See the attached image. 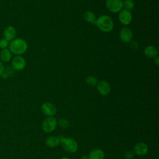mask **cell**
I'll use <instances>...</instances> for the list:
<instances>
[{"mask_svg":"<svg viewBox=\"0 0 159 159\" xmlns=\"http://www.w3.org/2000/svg\"><path fill=\"white\" fill-rule=\"evenodd\" d=\"M9 50L13 54L21 55L26 52L28 45L26 41L20 38L14 39L9 43Z\"/></svg>","mask_w":159,"mask_h":159,"instance_id":"cell-1","label":"cell"},{"mask_svg":"<svg viewBox=\"0 0 159 159\" xmlns=\"http://www.w3.org/2000/svg\"><path fill=\"white\" fill-rule=\"evenodd\" d=\"M96 25L99 30L104 32H111L114 27V22L112 18L107 15H102L96 19Z\"/></svg>","mask_w":159,"mask_h":159,"instance_id":"cell-2","label":"cell"},{"mask_svg":"<svg viewBox=\"0 0 159 159\" xmlns=\"http://www.w3.org/2000/svg\"><path fill=\"white\" fill-rule=\"evenodd\" d=\"M60 140V143L63 148L68 153H75L77 151L78 145L76 141L71 137H63Z\"/></svg>","mask_w":159,"mask_h":159,"instance_id":"cell-3","label":"cell"},{"mask_svg":"<svg viewBox=\"0 0 159 159\" xmlns=\"http://www.w3.org/2000/svg\"><path fill=\"white\" fill-rule=\"evenodd\" d=\"M57 121L54 117H47L42 124V127L45 132L50 133L53 132L57 127Z\"/></svg>","mask_w":159,"mask_h":159,"instance_id":"cell-4","label":"cell"},{"mask_svg":"<svg viewBox=\"0 0 159 159\" xmlns=\"http://www.w3.org/2000/svg\"><path fill=\"white\" fill-rule=\"evenodd\" d=\"M105 4L107 10L111 12H119L122 9V0H106Z\"/></svg>","mask_w":159,"mask_h":159,"instance_id":"cell-5","label":"cell"},{"mask_svg":"<svg viewBox=\"0 0 159 159\" xmlns=\"http://www.w3.org/2000/svg\"><path fill=\"white\" fill-rule=\"evenodd\" d=\"M26 65V61L21 55H17L12 60V68L14 70L20 71L24 69Z\"/></svg>","mask_w":159,"mask_h":159,"instance_id":"cell-6","label":"cell"},{"mask_svg":"<svg viewBox=\"0 0 159 159\" xmlns=\"http://www.w3.org/2000/svg\"><path fill=\"white\" fill-rule=\"evenodd\" d=\"M41 110L43 114L48 117H53L57 112L56 107L52 103L48 102L42 104Z\"/></svg>","mask_w":159,"mask_h":159,"instance_id":"cell-7","label":"cell"},{"mask_svg":"<svg viewBox=\"0 0 159 159\" xmlns=\"http://www.w3.org/2000/svg\"><path fill=\"white\" fill-rule=\"evenodd\" d=\"M118 18H119V22L122 24H123L124 25H127L132 21V15L130 11H127L125 9H123L119 12Z\"/></svg>","mask_w":159,"mask_h":159,"instance_id":"cell-8","label":"cell"},{"mask_svg":"<svg viewBox=\"0 0 159 159\" xmlns=\"http://www.w3.org/2000/svg\"><path fill=\"white\" fill-rule=\"evenodd\" d=\"M133 37V34L131 30L128 27H122L119 32V38L120 40L124 43H129Z\"/></svg>","mask_w":159,"mask_h":159,"instance_id":"cell-9","label":"cell"},{"mask_svg":"<svg viewBox=\"0 0 159 159\" xmlns=\"http://www.w3.org/2000/svg\"><path fill=\"white\" fill-rule=\"evenodd\" d=\"M96 87L98 91L102 96H107L111 92V86L106 81H100L98 83Z\"/></svg>","mask_w":159,"mask_h":159,"instance_id":"cell-10","label":"cell"},{"mask_svg":"<svg viewBox=\"0 0 159 159\" xmlns=\"http://www.w3.org/2000/svg\"><path fill=\"white\" fill-rule=\"evenodd\" d=\"M16 29L11 25L7 26L3 31L4 38L8 41H11L16 39Z\"/></svg>","mask_w":159,"mask_h":159,"instance_id":"cell-11","label":"cell"},{"mask_svg":"<svg viewBox=\"0 0 159 159\" xmlns=\"http://www.w3.org/2000/svg\"><path fill=\"white\" fill-rule=\"evenodd\" d=\"M134 153L139 156H143L146 155L148 152V147L143 142H139L135 145L134 148Z\"/></svg>","mask_w":159,"mask_h":159,"instance_id":"cell-12","label":"cell"},{"mask_svg":"<svg viewBox=\"0 0 159 159\" xmlns=\"http://www.w3.org/2000/svg\"><path fill=\"white\" fill-rule=\"evenodd\" d=\"M143 54L150 58H154L158 55L157 48L153 45H148L143 50Z\"/></svg>","mask_w":159,"mask_h":159,"instance_id":"cell-13","label":"cell"},{"mask_svg":"<svg viewBox=\"0 0 159 159\" xmlns=\"http://www.w3.org/2000/svg\"><path fill=\"white\" fill-rule=\"evenodd\" d=\"M104 153L100 148H95L91 150L88 155V159H104Z\"/></svg>","mask_w":159,"mask_h":159,"instance_id":"cell-14","label":"cell"},{"mask_svg":"<svg viewBox=\"0 0 159 159\" xmlns=\"http://www.w3.org/2000/svg\"><path fill=\"white\" fill-rule=\"evenodd\" d=\"M60 143V140L58 137L56 136H50L47 138L45 140L46 145L51 148L55 147L58 146Z\"/></svg>","mask_w":159,"mask_h":159,"instance_id":"cell-15","label":"cell"},{"mask_svg":"<svg viewBox=\"0 0 159 159\" xmlns=\"http://www.w3.org/2000/svg\"><path fill=\"white\" fill-rule=\"evenodd\" d=\"M12 53L9 49L5 48L1 51L0 52V60L2 62H8L11 60Z\"/></svg>","mask_w":159,"mask_h":159,"instance_id":"cell-16","label":"cell"},{"mask_svg":"<svg viewBox=\"0 0 159 159\" xmlns=\"http://www.w3.org/2000/svg\"><path fill=\"white\" fill-rule=\"evenodd\" d=\"M83 19L87 22L93 25H96V18L95 14L93 12L91 11L85 12L84 14H83Z\"/></svg>","mask_w":159,"mask_h":159,"instance_id":"cell-17","label":"cell"},{"mask_svg":"<svg viewBox=\"0 0 159 159\" xmlns=\"http://www.w3.org/2000/svg\"><path fill=\"white\" fill-rule=\"evenodd\" d=\"M122 8L130 11L134 8V2L132 0H124L122 1Z\"/></svg>","mask_w":159,"mask_h":159,"instance_id":"cell-18","label":"cell"},{"mask_svg":"<svg viewBox=\"0 0 159 159\" xmlns=\"http://www.w3.org/2000/svg\"><path fill=\"white\" fill-rule=\"evenodd\" d=\"M86 83H87L88 85L90 86H95L97 85L98 81V79L94 76L90 75L86 78Z\"/></svg>","mask_w":159,"mask_h":159,"instance_id":"cell-19","label":"cell"},{"mask_svg":"<svg viewBox=\"0 0 159 159\" xmlns=\"http://www.w3.org/2000/svg\"><path fill=\"white\" fill-rule=\"evenodd\" d=\"M58 124L59 126L63 129H66L69 127V122L65 118L60 119L58 122Z\"/></svg>","mask_w":159,"mask_h":159,"instance_id":"cell-20","label":"cell"},{"mask_svg":"<svg viewBox=\"0 0 159 159\" xmlns=\"http://www.w3.org/2000/svg\"><path fill=\"white\" fill-rule=\"evenodd\" d=\"M9 41L7 40L6 39L2 38L0 39V48L2 50L7 48V47L9 46Z\"/></svg>","mask_w":159,"mask_h":159,"instance_id":"cell-21","label":"cell"},{"mask_svg":"<svg viewBox=\"0 0 159 159\" xmlns=\"http://www.w3.org/2000/svg\"><path fill=\"white\" fill-rule=\"evenodd\" d=\"M124 157L125 159H133L134 157V153L130 150L127 151L124 155Z\"/></svg>","mask_w":159,"mask_h":159,"instance_id":"cell-22","label":"cell"},{"mask_svg":"<svg viewBox=\"0 0 159 159\" xmlns=\"http://www.w3.org/2000/svg\"><path fill=\"white\" fill-rule=\"evenodd\" d=\"M129 43H130V47H131L132 49H134V50H137V49L138 48L139 44H138V43H137L136 41H135V40H131V41L129 42Z\"/></svg>","mask_w":159,"mask_h":159,"instance_id":"cell-23","label":"cell"},{"mask_svg":"<svg viewBox=\"0 0 159 159\" xmlns=\"http://www.w3.org/2000/svg\"><path fill=\"white\" fill-rule=\"evenodd\" d=\"M4 70H5L4 66L2 63V62L0 60V76H1L3 74V73L4 71Z\"/></svg>","mask_w":159,"mask_h":159,"instance_id":"cell-24","label":"cell"},{"mask_svg":"<svg viewBox=\"0 0 159 159\" xmlns=\"http://www.w3.org/2000/svg\"><path fill=\"white\" fill-rule=\"evenodd\" d=\"M154 63L156 64L157 66H158V65H159V58H158V56H157L156 57L154 58Z\"/></svg>","mask_w":159,"mask_h":159,"instance_id":"cell-25","label":"cell"},{"mask_svg":"<svg viewBox=\"0 0 159 159\" xmlns=\"http://www.w3.org/2000/svg\"><path fill=\"white\" fill-rule=\"evenodd\" d=\"M81 159H88V157H87V156H86V155H84V156H83V157L81 158Z\"/></svg>","mask_w":159,"mask_h":159,"instance_id":"cell-26","label":"cell"},{"mask_svg":"<svg viewBox=\"0 0 159 159\" xmlns=\"http://www.w3.org/2000/svg\"><path fill=\"white\" fill-rule=\"evenodd\" d=\"M61 159H70L68 157H64L63 158H61Z\"/></svg>","mask_w":159,"mask_h":159,"instance_id":"cell-27","label":"cell"}]
</instances>
